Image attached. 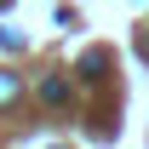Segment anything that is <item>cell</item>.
I'll return each instance as SVG.
<instances>
[{"instance_id": "cell-1", "label": "cell", "mask_w": 149, "mask_h": 149, "mask_svg": "<svg viewBox=\"0 0 149 149\" xmlns=\"http://www.w3.org/2000/svg\"><path fill=\"white\" fill-rule=\"evenodd\" d=\"M40 103H69V80H63V74H46V80H40Z\"/></svg>"}, {"instance_id": "cell-2", "label": "cell", "mask_w": 149, "mask_h": 149, "mask_svg": "<svg viewBox=\"0 0 149 149\" xmlns=\"http://www.w3.org/2000/svg\"><path fill=\"white\" fill-rule=\"evenodd\" d=\"M17 97H23V80L17 74H0V109H12Z\"/></svg>"}, {"instance_id": "cell-3", "label": "cell", "mask_w": 149, "mask_h": 149, "mask_svg": "<svg viewBox=\"0 0 149 149\" xmlns=\"http://www.w3.org/2000/svg\"><path fill=\"white\" fill-rule=\"evenodd\" d=\"M103 63H109L103 52H86V57H80V74H86V80H97V69H103Z\"/></svg>"}]
</instances>
